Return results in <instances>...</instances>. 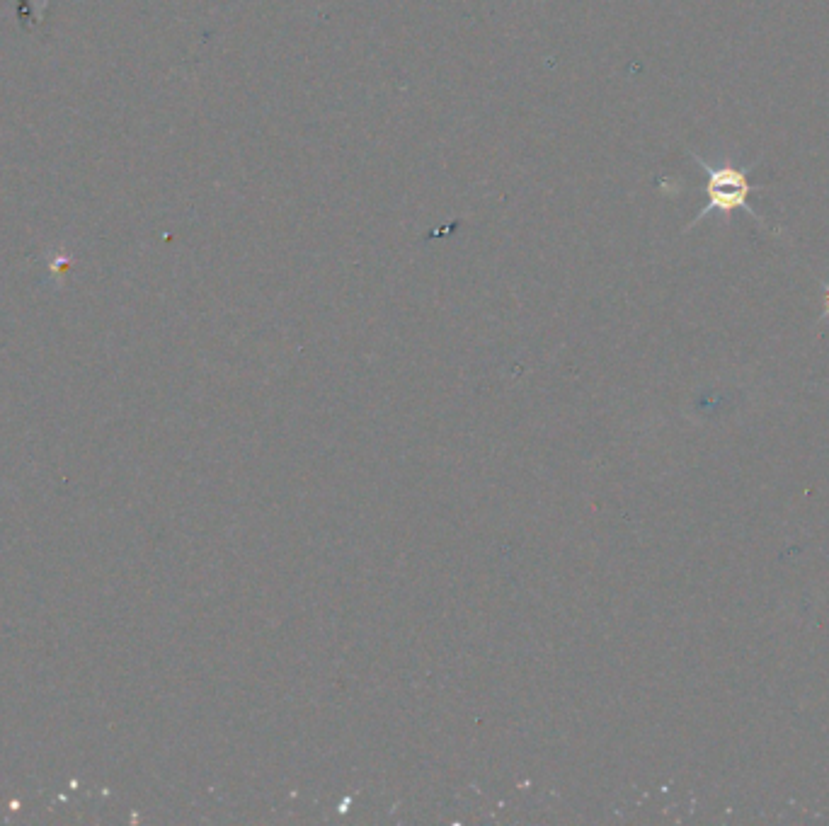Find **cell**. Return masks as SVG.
<instances>
[{"mask_svg":"<svg viewBox=\"0 0 829 826\" xmlns=\"http://www.w3.org/2000/svg\"><path fill=\"white\" fill-rule=\"evenodd\" d=\"M691 158H694V163L706 172L708 204L699 211V216H694V219L689 221V226L686 228H694L696 223L708 219L711 214H720L725 221H728L735 211H745V214L750 216L752 221H757L759 226H769V223L764 221V216H759L750 204L752 194L757 192V189H764V185H752V180H750L754 165H757L759 160L757 163L745 165V168H737V165L706 163V160H703L701 156H696V153H691Z\"/></svg>","mask_w":829,"mask_h":826,"instance_id":"cell-1","label":"cell"}]
</instances>
